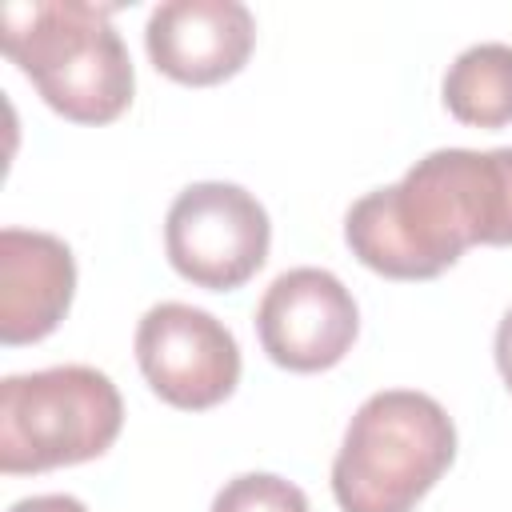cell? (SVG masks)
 <instances>
[{
    "label": "cell",
    "instance_id": "5",
    "mask_svg": "<svg viewBox=\"0 0 512 512\" xmlns=\"http://www.w3.org/2000/svg\"><path fill=\"white\" fill-rule=\"evenodd\" d=\"M272 224L264 204L228 180L188 184L164 220V248L172 268L196 288L228 292L248 284L268 260Z\"/></svg>",
    "mask_w": 512,
    "mask_h": 512
},
{
    "label": "cell",
    "instance_id": "13",
    "mask_svg": "<svg viewBox=\"0 0 512 512\" xmlns=\"http://www.w3.org/2000/svg\"><path fill=\"white\" fill-rule=\"evenodd\" d=\"M496 368H500V376H504V384L512 392V308L504 312V320L496 328Z\"/></svg>",
    "mask_w": 512,
    "mask_h": 512
},
{
    "label": "cell",
    "instance_id": "2",
    "mask_svg": "<svg viewBox=\"0 0 512 512\" xmlns=\"http://www.w3.org/2000/svg\"><path fill=\"white\" fill-rule=\"evenodd\" d=\"M108 12L112 8L84 0H36L0 8L4 56L64 120L108 124L132 104V56Z\"/></svg>",
    "mask_w": 512,
    "mask_h": 512
},
{
    "label": "cell",
    "instance_id": "4",
    "mask_svg": "<svg viewBox=\"0 0 512 512\" xmlns=\"http://www.w3.org/2000/svg\"><path fill=\"white\" fill-rule=\"evenodd\" d=\"M124 424L116 384L88 364H56L4 376L0 472H48L104 456Z\"/></svg>",
    "mask_w": 512,
    "mask_h": 512
},
{
    "label": "cell",
    "instance_id": "3",
    "mask_svg": "<svg viewBox=\"0 0 512 512\" xmlns=\"http://www.w3.org/2000/svg\"><path fill=\"white\" fill-rule=\"evenodd\" d=\"M456 456L452 416L424 392L368 396L332 460V496L344 512H412Z\"/></svg>",
    "mask_w": 512,
    "mask_h": 512
},
{
    "label": "cell",
    "instance_id": "9",
    "mask_svg": "<svg viewBox=\"0 0 512 512\" xmlns=\"http://www.w3.org/2000/svg\"><path fill=\"white\" fill-rule=\"evenodd\" d=\"M76 292L72 248L52 232H0V340L36 344L68 312Z\"/></svg>",
    "mask_w": 512,
    "mask_h": 512
},
{
    "label": "cell",
    "instance_id": "1",
    "mask_svg": "<svg viewBox=\"0 0 512 512\" xmlns=\"http://www.w3.org/2000/svg\"><path fill=\"white\" fill-rule=\"evenodd\" d=\"M360 264L392 280H428L472 244H512V148H436L400 184L360 196L344 216Z\"/></svg>",
    "mask_w": 512,
    "mask_h": 512
},
{
    "label": "cell",
    "instance_id": "7",
    "mask_svg": "<svg viewBox=\"0 0 512 512\" xmlns=\"http://www.w3.org/2000/svg\"><path fill=\"white\" fill-rule=\"evenodd\" d=\"M256 332L268 360L280 368L324 372L352 348L360 312L328 268H288L268 284L256 308Z\"/></svg>",
    "mask_w": 512,
    "mask_h": 512
},
{
    "label": "cell",
    "instance_id": "12",
    "mask_svg": "<svg viewBox=\"0 0 512 512\" xmlns=\"http://www.w3.org/2000/svg\"><path fill=\"white\" fill-rule=\"evenodd\" d=\"M8 512H88L76 496H68V492H48V496H24V500H16Z\"/></svg>",
    "mask_w": 512,
    "mask_h": 512
},
{
    "label": "cell",
    "instance_id": "10",
    "mask_svg": "<svg viewBox=\"0 0 512 512\" xmlns=\"http://www.w3.org/2000/svg\"><path fill=\"white\" fill-rule=\"evenodd\" d=\"M444 104L456 120L500 128L512 120V44L484 40L464 48L444 72Z\"/></svg>",
    "mask_w": 512,
    "mask_h": 512
},
{
    "label": "cell",
    "instance_id": "6",
    "mask_svg": "<svg viewBox=\"0 0 512 512\" xmlns=\"http://www.w3.org/2000/svg\"><path fill=\"white\" fill-rule=\"evenodd\" d=\"M136 364L172 408L200 412L232 396L240 380L236 336L204 308L164 300L136 324Z\"/></svg>",
    "mask_w": 512,
    "mask_h": 512
},
{
    "label": "cell",
    "instance_id": "11",
    "mask_svg": "<svg viewBox=\"0 0 512 512\" xmlns=\"http://www.w3.org/2000/svg\"><path fill=\"white\" fill-rule=\"evenodd\" d=\"M208 512H308V496L284 476L244 472L212 496Z\"/></svg>",
    "mask_w": 512,
    "mask_h": 512
},
{
    "label": "cell",
    "instance_id": "8",
    "mask_svg": "<svg viewBox=\"0 0 512 512\" xmlns=\"http://www.w3.org/2000/svg\"><path fill=\"white\" fill-rule=\"evenodd\" d=\"M256 20L240 0H164L148 12L144 48L180 84H216L244 68Z\"/></svg>",
    "mask_w": 512,
    "mask_h": 512
}]
</instances>
